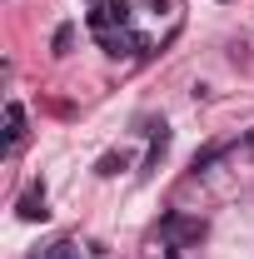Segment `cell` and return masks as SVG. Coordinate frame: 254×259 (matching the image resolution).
Here are the masks:
<instances>
[{
  "instance_id": "obj_2",
  "label": "cell",
  "mask_w": 254,
  "mask_h": 259,
  "mask_svg": "<svg viewBox=\"0 0 254 259\" xmlns=\"http://www.w3.org/2000/svg\"><path fill=\"white\" fill-rule=\"evenodd\" d=\"M20 140H25V105L10 100L5 105V150H20Z\"/></svg>"
},
{
  "instance_id": "obj_7",
  "label": "cell",
  "mask_w": 254,
  "mask_h": 259,
  "mask_svg": "<svg viewBox=\"0 0 254 259\" xmlns=\"http://www.w3.org/2000/svg\"><path fill=\"white\" fill-rule=\"evenodd\" d=\"M220 155H224V145H209V150H199V155H194V169H209Z\"/></svg>"
},
{
  "instance_id": "obj_1",
  "label": "cell",
  "mask_w": 254,
  "mask_h": 259,
  "mask_svg": "<svg viewBox=\"0 0 254 259\" xmlns=\"http://www.w3.org/2000/svg\"><path fill=\"white\" fill-rule=\"evenodd\" d=\"M159 234L175 244V249H190V244H199L204 239V220H185V214H164L159 220Z\"/></svg>"
},
{
  "instance_id": "obj_6",
  "label": "cell",
  "mask_w": 254,
  "mask_h": 259,
  "mask_svg": "<svg viewBox=\"0 0 254 259\" xmlns=\"http://www.w3.org/2000/svg\"><path fill=\"white\" fill-rule=\"evenodd\" d=\"M45 259H80V244H75V239H55V244L45 249Z\"/></svg>"
},
{
  "instance_id": "obj_8",
  "label": "cell",
  "mask_w": 254,
  "mask_h": 259,
  "mask_svg": "<svg viewBox=\"0 0 254 259\" xmlns=\"http://www.w3.org/2000/svg\"><path fill=\"white\" fill-rule=\"evenodd\" d=\"M70 40H75V25H60V30H55V40H50V45H55V55H65V50H70Z\"/></svg>"
},
{
  "instance_id": "obj_5",
  "label": "cell",
  "mask_w": 254,
  "mask_h": 259,
  "mask_svg": "<svg viewBox=\"0 0 254 259\" xmlns=\"http://www.w3.org/2000/svg\"><path fill=\"white\" fill-rule=\"evenodd\" d=\"M100 10H105V20H110V25H130V0H105Z\"/></svg>"
},
{
  "instance_id": "obj_4",
  "label": "cell",
  "mask_w": 254,
  "mask_h": 259,
  "mask_svg": "<svg viewBox=\"0 0 254 259\" xmlns=\"http://www.w3.org/2000/svg\"><path fill=\"white\" fill-rule=\"evenodd\" d=\"M120 169H130V155H125V150H110V155H100V164H95V175H105V180H115Z\"/></svg>"
},
{
  "instance_id": "obj_9",
  "label": "cell",
  "mask_w": 254,
  "mask_h": 259,
  "mask_svg": "<svg viewBox=\"0 0 254 259\" xmlns=\"http://www.w3.org/2000/svg\"><path fill=\"white\" fill-rule=\"evenodd\" d=\"M244 150H249V155H254V130H249V140H244Z\"/></svg>"
},
{
  "instance_id": "obj_3",
  "label": "cell",
  "mask_w": 254,
  "mask_h": 259,
  "mask_svg": "<svg viewBox=\"0 0 254 259\" xmlns=\"http://www.w3.org/2000/svg\"><path fill=\"white\" fill-rule=\"evenodd\" d=\"M15 209H20V220H30V225H35V220H45V190H40V185H35V190H25Z\"/></svg>"
}]
</instances>
